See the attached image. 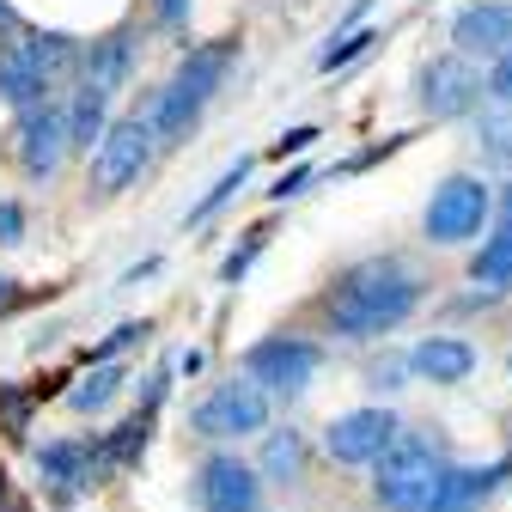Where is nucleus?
<instances>
[{
    "label": "nucleus",
    "instance_id": "obj_18",
    "mask_svg": "<svg viewBox=\"0 0 512 512\" xmlns=\"http://www.w3.org/2000/svg\"><path fill=\"white\" fill-rule=\"evenodd\" d=\"M263 476L281 482V488L305 476V433H293V427L269 433V445H263Z\"/></svg>",
    "mask_w": 512,
    "mask_h": 512
},
{
    "label": "nucleus",
    "instance_id": "obj_1",
    "mask_svg": "<svg viewBox=\"0 0 512 512\" xmlns=\"http://www.w3.org/2000/svg\"><path fill=\"white\" fill-rule=\"evenodd\" d=\"M421 305V281L397 263V256H372V263H354L336 293L324 299V324L348 342H372L391 336L397 324H409Z\"/></svg>",
    "mask_w": 512,
    "mask_h": 512
},
{
    "label": "nucleus",
    "instance_id": "obj_10",
    "mask_svg": "<svg viewBox=\"0 0 512 512\" xmlns=\"http://www.w3.org/2000/svg\"><path fill=\"white\" fill-rule=\"evenodd\" d=\"M397 415L391 409H378V403H366V409H348V415H336L330 427H324V452L336 458V464H378L384 452L397 445Z\"/></svg>",
    "mask_w": 512,
    "mask_h": 512
},
{
    "label": "nucleus",
    "instance_id": "obj_13",
    "mask_svg": "<svg viewBox=\"0 0 512 512\" xmlns=\"http://www.w3.org/2000/svg\"><path fill=\"white\" fill-rule=\"evenodd\" d=\"M452 43H458V55H482V61L506 55L512 49V0H476V7H464L452 19Z\"/></svg>",
    "mask_w": 512,
    "mask_h": 512
},
{
    "label": "nucleus",
    "instance_id": "obj_14",
    "mask_svg": "<svg viewBox=\"0 0 512 512\" xmlns=\"http://www.w3.org/2000/svg\"><path fill=\"white\" fill-rule=\"evenodd\" d=\"M476 348L464 342V336H421L415 348H409V372L415 378H427V384H464L470 372H476Z\"/></svg>",
    "mask_w": 512,
    "mask_h": 512
},
{
    "label": "nucleus",
    "instance_id": "obj_12",
    "mask_svg": "<svg viewBox=\"0 0 512 512\" xmlns=\"http://www.w3.org/2000/svg\"><path fill=\"white\" fill-rule=\"evenodd\" d=\"M68 147H74V135H68V110L31 104V110L19 116V165H25L31 177H49Z\"/></svg>",
    "mask_w": 512,
    "mask_h": 512
},
{
    "label": "nucleus",
    "instance_id": "obj_3",
    "mask_svg": "<svg viewBox=\"0 0 512 512\" xmlns=\"http://www.w3.org/2000/svg\"><path fill=\"white\" fill-rule=\"evenodd\" d=\"M226 61H232V37L202 43V49H189V55L177 61L171 86L159 92V110L147 116L159 141H183L189 128H196V116L208 110V98H214V92H220V80H226Z\"/></svg>",
    "mask_w": 512,
    "mask_h": 512
},
{
    "label": "nucleus",
    "instance_id": "obj_7",
    "mask_svg": "<svg viewBox=\"0 0 512 512\" xmlns=\"http://www.w3.org/2000/svg\"><path fill=\"white\" fill-rule=\"evenodd\" d=\"M317 366H324V354H317V342H305V336H269V342H256L244 354V378L263 384V391H275V397L311 391Z\"/></svg>",
    "mask_w": 512,
    "mask_h": 512
},
{
    "label": "nucleus",
    "instance_id": "obj_22",
    "mask_svg": "<svg viewBox=\"0 0 512 512\" xmlns=\"http://www.w3.org/2000/svg\"><path fill=\"white\" fill-rule=\"evenodd\" d=\"M482 92H488L494 104H506V110H512V49L488 61V74H482Z\"/></svg>",
    "mask_w": 512,
    "mask_h": 512
},
{
    "label": "nucleus",
    "instance_id": "obj_21",
    "mask_svg": "<svg viewBox=\"0 0 512 512\" xmlns=\"http://www.w3.org/2000/svg\"><path fill=\"white\" fill-rule=\"evenodd\" d=\"M244 177H250V159H238V165H232V171H226V177L208 189V196H202L196 208H189V220H196V226H202V220H214V214H220V208L238 196V189H244Z\"/></svg>",
    "mask_w": 512,
    "mask_h": 512
},
{
    "label": "nucleus",
    "instance_id": "obj_25",
    "mask_svg": "<svg viewBox=\"0 0 512 512\" xmlns=\"http://www.w3.org/2000/svg\"><path fill=\"white\" fill-rule=\"evenodd\" d=\"M19 232H25V214L13 202H0V244H19Z\"/></svg>",
    "mask_w": 512,
    "mask_h": 512
},
{
    "label": "nucleus",
    "instance_id": "obj_20",
    "mask_svg": "<svg viewBox=\"0 0 512 512\" xmlns=\"http://www.w3.org/2000/svg\"><path fill=\"white\" fill-rule=\"evenodd\" d=\"M80 80H92V86L116 92V86L128 80V37H104V43H92V55H86Z\"/></svg>",
    "mask_w": 512,
    "mask_h": 512
},
{
    "label": "nucleus",
    "instance_id": "obj_29",
    "mask_svg": "<svg viewBox=\"0 0 512 512\" xmlns=\"http://www.w3.org/2000/svg\"><path fill=\"white\" fill-rule=\"evenodd\" d=\"M183 7H189V0H159V13H165V19H183Z\"/></svg>",
    "mask_w": 512,
    "mask_h": 512
},
{
    "label": "nucleus",
    "instance_id": "obj_26",
    "mask_svg": "<svg viewBox=\"0 0 512 512\" xmlns=\"http://www.w3.org/2000/svg\"><path fill=\"white\" fill-rule=\"evenodd\" d=\"M311 141H317V128H287V135H281V141H275V153H281V159H287V153H305V147H311Z\"/></svg>",
    "mask_w": 512,
    "mask_h": 512
},
{
    "label": "nucleus",
    "instance_id": "obj_6",
    "mask_svg": "<svg viewBox=\"0 0 512 512\" xmlns=\"http://www.w3.org/2000/svg\"><path fill=\"white\" fill-rule=\"evenodd\" d=\"M415 104H421V116H433V122L470 116V110L482 104V74H476V61L458 55V49L421 61V74H415Z\"/></svg>",
    "mask_w": 512,
    "mask_h": 512
},
{
    "label": "nucleus",
    "instance_id": "obj_4",
    "mask_svg": "<svg viewBox=\"0 0 512 512\" xmlns=\"http://www.w3.org/2000/svg\"><path fill=\"white\" fill-rule=\"evenodd\" d=\"M488 220H494V183H482V177H470V171H452V177H445V183L433 189L427 214H421V226H427L433 244H470V238H482Z\"/></svg>",
    "mask_w": 512,
    "mask_h": 512
},
{
    "label": "nucleus",
    "instance_id": "obj_17",
    "mask_svg": "<svg viewBox=\"0 0 512 512\" xmlns=\"http://www.w3.org/2000/svg\"><path fill=\"white\" fill-rule=\"evenodd\" d=\"M470 281L482 293H512V226H494L482 250L470 256Z\"/></svg>",
    "mask_w": 512,
    "mask_h": 512
},
{
    "label": "nucleus",
    "instance_id": "obj_24",
    "mask_svg": "<svg viewBox=\"0 0 512 512\" xmlns=\"http://www.w3.org/2000/svg\"><path fill=\"white\" fill-rule=\"evenodd\" d=\"M403 366H409V360H384V366H372V372H366V378H372V391H397Z\"/></svg>",
    "mask_w": 512,
    "mask_h": 512
},
{
    "label": "nucleus",
    "instance_id": "obj_11",
    "mask_svg": "<svg viewBox=\"0 0 512 512\" xmlns=\"http://www.w3.org/2000/svg\"><path fill=\"white\" fill-rule=\"evenodd\" d=\"M196 506L202 512H263V476L232 452H214L196 470Z\"/></svg>",
    "mask_w": 512,
    "mask_h": 512
},
{
    "label": "nucleus",
    "instance_id": "obj_30",
    "mask_svg": "<svg viewBox=\"0 0 512 512\" xmlns=\"http://www.w3.org/2000/svg\"><path fill=\"white\" fill-rule=\"evenodd\" d=\"M0 31H19V19H13V7L0 0Z\"/></svg>",
    "mask_w": 512,
    "mask_h": 512
},
{
    "label": "nucleus",
    "instance_id": "obj_15",
    "mask_svg": "<svg viewBox=\"0 0 512 512\" xmlns=\"http://www.w3.org/2000/svg\"><path fill=\"white\" fill-rule=\"evenodd\" d=\"M37 470L55 488H92V476L104 470V458H98V445H86V439H55V445H43Z\"/></svg>",
    "mask_w": 512,
    "mask_h": 512
},
{
    "label": "nucleus",
    "instance_id": "obj_9",
    "mask_svg": "<svg viewBox=\"0 0 512 512\" xmlns=\"http://www.w3.org/2000/svg\"><path fill=\"white\" fill-rule=\"evenodd\" d=\"M153 122H141V116H122V122H110L104 128V141H98V153H92V183H98V196H116V189H128L141 177V165H147V153H153Z\"/></svg>",
    "mask_w": 512,
    "mask_h": 512
},
{
    "label": "nucleus",
    "instance_id": "obj_23",
    "mask_svg": "<svg viewBox=\"0 0 512 512\" xmlns=\"http://www.w3.org/2000/svg\"><path fill=\"white\" fill-rule=\"evenodd\" d=\"M366 43H378V37H372V31H354V37H336V43H330L324 55H317V68H324V74H336V68H342V61H354V55H360Z\"/></svg>",
    "mask_w": 512,
    "mask_h": 512
},
{
    "label": "nucleus",
    "instance_id": "obj_19",
    "mask_svg": "<svg viewBox=\"0 0 512 512\" xmlns=\"http://www.w3.org/2000/svg\"><path fill=\"white\" fill-rule=\"evenodd\" d=\"M122 378H128V372H122L116 360H98V366H92V372H86V378L74 384V391H68V403H74L80 415H98L104 403H116V391H122Z\"/></svg>",
    "mask_w": 512,
    "mask_h": 512
},
{
    "label": "nucleus",
    "instance_id": "obj_5",
    "mask_svg": "<svg viewBox=\"0 0 512 512\" xmlns=\"http://www.w3.org/2000/svg\"><path fill=\"white\" fill-rule=\"evenodd\" d=\"M74 61V43L68 37H19V43H7L0 49V98L7 104H19V110H31V104H43V92L55 86V74Z\"/></svg>",
    "mask_w": 512,
    "mask_h": 512
},
{
    "label": "nucleus",
    "instance_id": "obj_8",
    "mask_svg": "<svg viewBox=\"0 0 512 512\" xmlns=\"http://www.w3.org/2000/svg\"><path fill=\"white\" fill-rule=\"evenodd\" d=\"M269 427V391L250 378L214 384V391L196 403V433L202 439H244V433H263Z\"/></svg>",
    "mask_w": 512,
    "mask_h": 512
},
{
    "label": "nucleus",
    "instance_id": "obj_31",
    "mask_svg": "<svg viewBox=\"0 0 512 512\" xmlns=\"http://www.w3.org/2000/svg\"><path fill=\"white\" fill-rule=\"evenodd\" d=\"M7 299H13V281H7V275H0V305H7Z\"/></svg>",
    "mask_w": 512,
    "mask_h": 512
},
{
    "label": "nucleus",
    "instance_id": "obj_27",
    "mask_svg": "<svg viewBox=\"0 0 512 512\" xmlns=\"http://www.w3.org/2000/svg\"><path fill=\"white\" fill-rule=\"evenodd\" d=\"M305 183H311V171H293V177H281V183L269 189V196H299V189H305Z\"/></svg>",
    "mask_w": 512,
    "mask_h": 512
},
{
    "label": "nucleus",
    "instance_id": "obj_16",
    "mask_svg": "<svg viewBox=\"0 0 512 512\" xmlns=\"http://www.w3.org/2000/svg\"><path fill=\"white\" fill-rule=\"evenodd\" d=\"M512 476V458H500V464H482V470H445V488H439V500H433V512H476L500 482Z\"/></svg>",
    "mask_w": 512,
    "mask_h": 512
},
{
    "label": "nucleus",
    "instance_id": "obj_2",
    "mask_svg": "<svg viewBox=\"0 0 512 512\" xmlns=\"http://www.w3.org/2000/svg\"><path fill=\"white\" fill-rule=\"evenodd\" d=\"M445 464L433 452V439H415V433H397V445L372 464V500L384 512H433L439 488H445Z\"/></svg>",
    "mask_w": 512,
    "mask_h": 512
},
{
    "label": "nucleus",
    "instance_id": "obj_28",
    "mask_svg": "<svg viewBox=\"0 0 512 512\" xmlns=\"http://www.w3.org/2000/svg\"><path fill=\"white\" fill-rule=\"evenodd\" d=\"M494 214H500V226H512V183L494 189Z\"/></svg>",
    "mask_w": 512,
    "mask_h": 512
}]
</instances>
